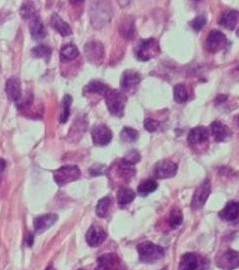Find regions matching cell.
<instances>
[{"label": "cell", "instance_id": "cell-46", "mask_svg": "<svg viewBox=\"0 0 239 270\" xmlns=\"http://www.w3.org/2000/svg\"><path fill=\"white\" fill-rule=\"evenodd\" d=\"M238 70H239V67H238Z\"/></svg>", "mask_w": 239, "mask_h": 270}, {"label": "cell", "instance_id": "cell-34", "mask_svg": "<svg viewBox=\"0 0 239 270\" xmlns=\"http://www.w3.org/2000/svg\"><path fill=\"white\" fill-rule=\"evenodd\" d=\"M182 222H183V214H182V211L178 208L172 209L170 213V217H168V223L172 228H177L179 227Z\"/></svg>", "mask_w": 239, "mask_h": 270}, {"label": "cell", "instance_id": "cell-26", "mask_svg": "<svg viewBox=\"0 0 239 270\" xmlns=\"http://www.w3.org/2000/svg\"><path fill=\"white\" fill-rule=\"evenodd\" d=\"M136 197V193L131 189L122 187L120 188L117 192V202L120 207H125V205L129 204Z\"/></svg>", "mask_w": 239, "mask_h": 270}, {"label": "cell", "instance_id": "cell-14", "mask_svg": "<svg viewBox=\"0 0 239 270\" xmlns=\"http://www.w3.org/2000/svg\"><path fill=\"white\" fill-rule=\"evenodd\" d=\"M58 219H59V216L54 214V213H49V214L40 215L35 218L34 220V229L37 233H43L58 222Z\"/></svg>", "mask_w": 239, "mask_h": 270}, {"label": "cell", "instance_id": "cell-27", "mask_svg": "<svg viewBox=\"0 0 239 270\" xmlns=\"http://www.w3.org/2000/svg\"><path fill=\"white\" fill-rule=\"evenodd\" d=\"M117 170L119 176L121 177L123 180H130L133 176L136 175V169L129 163L125 162L123 159L119 161L117 166Z\"/></svg>", "mask_w": 239, "mask_h": 270}, {"label": "cell", "instance_id": "cell-44", "mask_svg": "<svg viewBox=\"0 0 239 270\" xmlns=\"http://www.w3.org/2000/svg\"><path fill=\"white\" fill-rule=\"evenodd\" d=\"M237 36H239V28H238V30H237Z\"/></svg>", "mask_w": 239, "mask_h": 270}, {"label": "cell", "instance_id": "cell-23", "mask_svg": "<svg viewBox=\"0 0 239 270\" xmlns=\"http://www.w3.org/2000/svg\"><path fill=\"white\" fill-rule=\"evenodd\" d=\"M110 88L107 86L106 84H104L100 81H92L90 82L88 85H86L85 88H84V94L87 95H100V96H106Z\"/></svg>", "mask_w": 239, "mask_h": 270}, {"label": "cell", "instance_id": "cell-12", "mask_svg": "<svg viewBox=\"0 0 239 270\" xmlns=\"http://www.w3.org/2000/svg\"><path fill=\"white\" fill-rule=\"evenodd\" d=\"M85 54L90 62L101 63L104 58V47L100 41L92 40L85 45Z\"/></svg>", "mask_w": 239, "mask_h": 270}, {"label": "cell", "instance_id": "cell-1", "mask_svg": "<svg viewBox=\"0 0 239 270\" xmlns=\"http://www.w3.org/2000/svg\"><path fill=\"white\" fill-rule=\"evenodd\" d=\"M105 101H106L107 108L112 116L123 117L125 105L127 102V97L123 91L118 89L109 90L108 94L105 96Z\"/></svg>", "mask_w": 239, "mask_h": 270}, {"label": "cell", "instance_id": "cell-8", "mask_svg": "<svg viewBox=\"0 0 239 270\" xmlns=\"http://www.w3.org/2000/svg\"><path fill=\"white\" fill-rule=\"evenodd\" d=\"M178 167L175 162L171 160H162L159 161L153 169V175L158 179H167L172 178L177 173Z\"/></svg>", "mask_w": 239, "mask_h": 270}, {"label": "cell", "instance_id": "cell-32", "mask_svg": "<svg viewBox=\"0 0 239 270\" xmlns=\"http://www.w3.org/2000/svg\"><path fill=\"white\" fill-rule=\"evenodd\" d=\"M174 99L178 104H183L188 100V90L183 84H177L174 87Z\"/></svg>", "mask_w": 239, "mask_h": 270}, {"label": "cell", "instance_id": "cell-3", "mask_svg": "<svg viewBox=\"0 0 239 270\" xmlns=\"http://www.w3.org/2000/svg\"><path fill=\"white\" fill-rule=\"evenodd\" d=\"M81 170L77 166L69 165L58 169L53 173V178L55 183L60 187L65 186L67 183L73 182L80 178Z\"/></svg>", "mask_w": 239, "mask_h": 270}, {"label": "cell", "instance_id": "cell-25", "mask_svg": "<svg viewBox=\"0 0 239 270\" xmlns=\"http://www.w3.org/2000/svg\"><path fill=\"white\" fill-rule=\"evenodd\" d=\"M199 266V259L195 253H185L181 258L178 270H197Z\"/></svg>", "mask_w": 239, "mask_h": 270}, {"label": "cell", "instance_id": "cell-17", "mask_svg": "<svg viewBox=\"0 0 239 270\" xmlns=\"http://www.w3.org/2000/svg\"><path fill=\"white\" fill-rule=\"evenodd\" d=\"M219 217L226 222H234L239 217V202L231 201L219 212Z\"/></svg>", "mask_w": 239, "mask_h": 270}, {"label": "cell", "instance_id": "cell-9", "mask_svg": "<svg viewBox=\"0 0 239 270\" xmlns=\"http://www.w3.org/2000/svg\"><path fill=\"white\" fill-rule=\"evenodd\" d=\"M91 136H92L93 143L95 145L106 146L110 143L112 139V132L108 126L104 124L95 125L91 131Z\"/></svg>", "mask_w": 239, "mask_h": 270}, {"label": "cell", "instance_id": "cell-37", "mask_svg": "<svg viewBox=\"0 0 239 270\" xmlns=\"http://www.w3.org/2000/svg\"><path fill=\"white\" fill-rule=\"evenodd\" d=\"M207 24V18L205 15H199L195 17L192 23H191V26L193 27V29L195 31H200L203 27H205V25Z\"/></svg>", "mask_w": 239, "mask_h": 270}, {"label": "cell", "instance_id": "cell-13", "mask_svg": "<svg viewBox=\"0 0 239 270\" xmlns=\"http://www.w3.org/2000/svg\"><path fill=\"white\" fill-rule=\"evenodd\" d=\"M141 82V76L138 72L133 70L125 71L121 80V86L124 91L132 92L138 87V85Z\"/></svg>", "mask_w": 239, "mask_h": 270}, {"label": "cell", "instance_id": "cell-2", "mask_svg": "<svg viewBox=\"0 0 239 270\" xmlns=\"http://www.w3.org/2000/svg\"><path fill=\"white\" fill-rule=\"evenodd\" d=\"M137 250L139 258L143 263L152 264V263L162 259L165 254V250L161 246L151 243V241H144L138 245Z\"/></svg>", "mask_w": 239, "mask_h": 270}, {"label": "cell", "instance_id": "cell-15", "mask_svg": "<svg viewBox=\"0 0 239 270\" xmlns=\"http://www.w3.org/2000/svg\"><path fill=\"white\" fill-rule=\"evenodd\" d=\"M96 6H93L92 13H91V19H92L93 26L97 27L98 20H100V15H102L104 24H106L107 21H109L111 17V12H110V6H104L106 4V2H94Z\"/></svg>", "mask_w": 239, "mask_h": 270}, {"label": "cell", "instance_id": "cell-22", "mask_svg": "<svg viewBox=\"0 0 239 270\" xmlns=\"http://www.w3.org/2000/svg\"><path fill=\"white\" fill-rule=\"evenodd\" d=\"M119 31L120 34L122 35V36L125 39H132L135 37L136 34V28H135V21L131 17H126L122 20V23L120 24L119 27Z\"/></svg>", "mask_w": 239, "mask_h": 270}, {"label": "cell", "instance_id": "cell-35", "mask_svg": "<svg viewBox=\"0 0 239 270\" xmlns=\"http://www.w3.org/2000/svg\"><path fill=\"white\" fill-rule=\"evenodd\" d=\"M32 54L35 58L48 59L51 54V48L47 45H39L32 49Z\"/></svg>", "mask_w": 239, "mask_h": 270}, {"label": "cell", "instance_id": "cell-10", "mask_svg": "<svg viewBox=\"0 0 239 270\" xmlns=\"http://www.w3.org/2000/svg\"><path fill=\"white\" fill-rule=\"evenodd\" d=\"M107 237L106 231L101 226H91L86 233V241L90 247H97L102 245Z\"/></svg>", "mask_w": 239, "mask_h": 270}, {"label": "cell", "instance_id": "cell-6", "mask_svg": "<svg viewBox=\"0 0 239 270\" xmlns=\"http://www.w3.org/2000/svg\"><path fill=\"white\" fill-rule=\"evenodd\" d=\"M210 191H212V184L209 179L203 180V182L200 186L196 189L195 194L192 200V209L197 211L200 210L205 203L207 202L208 198L210 194Z\"/></svg>", "mask_w": 239, "mask_h": 270}, {"label": "cell", "instance_id": "cell-21", "mask_svg": "<svg viewBox=\"0 0 239 270\" xmlns=\"http://www.w3.org/2000/svg\"><path fill=\"white\" fill-rule=\"evenodd\" d=\"M239 23V12L235 10L228 11L219 19V24L228 30H233Z\"/></svg>", "mask_w": 239, "mask_h": 270}, {"label": "cell", "instance_id": "cell-16", "mask_svg": "<svg viewBox=\"0 0 239 270\" xmlns=\"http://www.w3.org/2000/svg\"><path fill=\"white\" fill-rule=\"evenodd\" d=\"M5 92L11 101L17 103L22 99V86L17 77H11L5 83Z\"/></svg>", "mask_w": 239, "mask_h": 270}, {"label": "cell", "instance_id": "cell-31", "mask_svg": "<svg viewBox=\"0 0 239 270\" xmlns=\"http://www.w3.org/2000/svg\"><path fill=\"white\" fill-rule=\"evenodd\" d=\"M112 204V201L109 196H105L103 197L102 200H100L98 202L97 205H96V214L98 217H106L109 213V210L111 208Z\"/></svg>", "mask_w": 239, "mask_h": 270}, {"label": "cell", "instance_id": "cell-45", "mask_svg": "<svg viewBox=\"0 0 239 270\" xmlns=\"http://www.w3.org/2000/svg\"><path fill=\"white\" fill-rule=\"evenodd\" d=\"M79 270H84V269H79Z\"/></svg>", "mask_w": 239, "mask_h": 270}, {"label": "cell", "instance_id": "cell-29", "mask_svg": "<svg viewBox=\"0 0 239 270\" xmlns=\"http://www.w3.org/2000/svg\"><path fill=\"white\" fill-rule=\"evenodd\" d=\"M72 104V97L70 95H66L62 99V102L60 105V123H66L69 116H70V107H71Z\"/></svg>", "mask_w": 239, "mask_h": 270}, {"label": "cell", "instance_id": "cell-41", "mask_svg": "<svg viewBox=\"0 0 239 270\" xmlns=\"http://www.w3.org/2000/svg\"><path fill=\"white\" fill-rule=\"evenodd\" d=\"M5 169H6V161L2 158H0V183H1V181L3 179Z\"/></svg>", "mask_w": 239, "mask_h": 270}, {"label": "cell", "instance_id": "cell-18", "mask_svg": "<svg viewBox=\"0 0 239 270\" xmlns=\"http://www.w3.org/2000/svg\"><path fill=\"white\" fill-rule=\"evenodd\" d=\"M208 138H209V131L207 127L196 126L191 132H189L187 141L188 143H191L192 145H196V144L203 143V142L208 140Z\"/></svg>", "mask_w": 239, "mask_h": 270}, {"label": "cell", "instance_id": "cell-40", "mask_svg": "<svg viewBox=\"0 0 239 270\" xmlns=\"http://www.w3.org/2000/svg\"><path fill=\"white\" fill-rule=\"evenodd\" d=\"M105 166L100 165V163H96V165L92 166L89 169V173L92 176H98V175H103L105 172Z\"/></svg>", "mask_w": 239, "mask_h": 270}, {"label": "cell", "instance_id": "cell-19", "mask_svg": "<svg viewBox=\"0 0 239 270\" xmlns=\"http://www.w3.org/2000/svg\"><path fill=\"white\" fill-rule=\"evenodd\" d=\"M210 130H212V135L216 142L226 141L231 136V130L227 125L222 124L220 121H215L210 125Z\"/></svg>", "mask_w": 239, "mask_h": 270}, {"label": "cell", "instance_id": "cell-7", "mask_svg": "<svg viewBox=\"0 0 239 270\" xmlns=\"http://www.w3.org/2000/svg\"><path fill=\"white\" fill-rule=\"evenodd\" d=\"M227 36L219 30H212L206 39V49L209 53H217L227 45Z\"/></svg>", "mask_w": 239, "mask_h": 270}, {"label": "cell", "instance_id": "cell-28", "mask_svg": "<svg viewBox=\"0 0 239 270\" xmlns=\"http://www.w3.org/2000/svg\"><path fill=\"white\" fill-rule=\"evenodd\" d=\"M79 54H80L79 49H77L76 46L72 44H68L60 49V58L61 62H69L76 59L77 56H79Z\"/></svg>", "mask_w": 239, "mask_h": 270}, {"label": "cell", "instance_id": "cell-24", "mask_svg": "<svg viewBox=\"0 0 239 270\" xmlns=\"http://www.w3.org/2000/svg\"><path fill=\"white\" fill-rule=\"evenodd\" d=\"M50 24L61 36H69V35L72 34L71 27H70L66 21L62 20L59 15H56V14H53L51 16Z\"/></svg>", "mask_w": 239, "mask_h": 270}, {"label": "cell", "instance_id": "cell-36", "mask_svg": "<svg viewBox=\"0 0 239 270\" xmlns=\"http://www.w3.org/2000/svg\"><path fill=\"white\" fill-rule=\"evenodd\" d=\"M139 138V133L131 129V127H125L121 132V139L124 142H133Z\"/></svg>", "mask_w": 239, "mask_h": 270}, {"label": "cell", "instance_id": "cell-43", "mask_svg": "<svg viewBox=\"0 0 239 270\" xmlns=\"http://www.w3.org/2000/svg\"><path fill=\"white\" fill-rule=\"evenodd\" d=\"M46 270H55V269L53 268V266H52V265H50V266H48V267H47V269H46Z\"/></svg>", "mask_w": 239, "mask_h": 270}, {"label": "cell", "instance_id": "cell-20", "mask_svg": "<svg viewBox=\"0 0 239 270\" xmlns=\"http://www.w3.org/2000/svg\"><path fill=\"white\" fill-rule=\"evenodd\" d=\"M29 23H30V32H31L32 37L35 40H43L46 37L47 32H46L43 21L40 20L39 16L33 18L32 20L29 21Z\"/></svg>", "mask_w": 239, "mask_h": 270}, {"label": "cell", "instance_id": "cell-38", "mask_svg": "<svg viewBox=\"0 0 239 270\" xmlns=\"http://www.w3.org/2000/svg\"><path fill=\"white\" fill-rule=\"evenodd\" d=\"M160 126V122L158 120H154L152 118H147L144 121V127L147 132H156Z\"/></svg>", "mask_w": 239, "mask_h": 270}, {"label": "cell", "instance_id": "cell-5", "mask_svg": "<svg viewBox=\"0 0 239 270\" xmlns=\"http://www.w3.org/2000/svg\"><path fill=\"white\" fill-rule=\"evenodd\" d=\"M95 270H127V267L116 253H106L97 259Z\"/></svg>", "mask_w": 239, "mask_h": 270}, {"label": "cell", "instance_id": "cell-4", "mask_svg": "<svg viewBox=\"0 0 239 270\" xmlns=\"http://www.w3.org/2000/svg\"><path fill=\"white\" fill-rule=\"evenodd\" d=\"M160 53V45L158 40L153 38L144 39L139 42L137 47V58L140 61H149L153 58H156Z\"/></svg>", "mask_w": 239, "mask_h": 270}, {"label": "cell", "instance_id": "cell-33", "mask_svg": "<svg viewBox=\"0 0 239 270\" xmlns=\"http://www.w3.org/2000/svg\"><path fill=\"white\" fill-rule=\"evenodd\" d=\"M20 15H22L23 19L30 21L33 18L37 17L38 14H37V11H36V9H35L33 3L26 2L25 4H23L22 9H20Z\"/></svg>", "mask_w": 239, "mask_h": 270}, {"label": "cell", "instance_id": "cell-39", "mask_svg": "<svg viewBox=\"0 0 239 270\" xmlns=\"http://www.w3.org/2000/svg\"><path fill=\"white\" fill-rule=\"evenodd\" d=\"M140 159H141V156H140L139 152H137V151H130V152H129L127 155H126L125 157L123 158V160H124L125 162L129 163V165H131V166H135L137 162L140 161Z\"/></svg>", "mask_w": 239, "mask_h": 270}, {"label": "cell", "instance_id": "cell-30", "mask_svg": "<svg viewBox=\"0 0 239 270\" xmlns=\"http://www.w3.org/2000/svg\"><path fill=\"white\" fill-rule=\"evenodd\" d=\"M158 189V183L153 179H147L142 181L138 187V193L140 196H147Z\"/></svg>", "mask_w": 239, "mask_h": 270}, {"label": "cell", "instance_id": "cell-11", "mask_svg": "<svg viewBox=\"0 0 239 270\" xmlns=\"http://www.w3.org/2000/svg\"><path fill=\"white\" fill-rule=\"evenodd\" d=\"M217 265L223 270H233L239 267V252L229 249L218 260Z\"/></svg>", "mask_w": 239, "mask_h": 270}, {"label": "cell", "instance_id": "cell-42", "mask_svg": "<svg viewBox=\"0 0 239 270\" xmlns=\"http://www.w3.org/2000/svg\"><path fill=\"white\" fill-rule=\"evenodd\" d=\"M25 243L28 247H31L33 246V243H34V236L32 233L30 232H28L27 233V236H25Z\"/></svg>", "mask_w": 239, "mask_h": 270}]
</instances>
